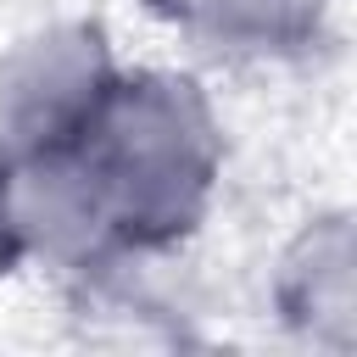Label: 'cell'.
<instances>
[{"label":"cell","mask_w":357,"mask_h":357,"mask_svg":"<svg viewBox=\"0 0 357 357\" xmlns=\"http://www.w3.org/2000/svg\"><path fill=\"white\" fill-rule=\"evenodd\" d=\"M0 173H6V201H11V223H17L28 268L78 279V273L123 257L106 190H100L84 145L17 151V156H0Z\"/></svg>","instance_id":"3"},{"label":"cell","mask_w":357,"mask_h":357,"mask_svg":"<svg viewBox=\"0 0 357 357\" xmlns=\"http://www.w3.org/2000/svg\"><path fill=\"white\" fill-rule=\"evenodd\" d=\"M123 61L100 17H50L0 50V156L84 145Z\"/></svg>","instance_id":"2"},{"label":"cell","mask_w":357,"mask_h":357,"mask_svg":"<svg viewBox=\"0 0 357 357\" xmlns=\"http://www.w3.org/2000/svg\"><path fill=\"white\" fill-rule=\"evenodd\" d=\"M268 307L279 329L312 351L346 357L357 346V218L351 206H312L268 268Z\"/></svg>","instance_id":"4"},{"label":"cell","mask_w":357,"mask_h":357,"mask_svg":"<svg viewBox=\"0 0 357 357\" xmlns=\"http://www.w3.org/2000/svg\"><path fill=\"white\" fill-rule=\"evenodd\" d=\"M84 156L106 190L123 251L173 257L218 206L229 134L195 73L123 67L84 134Z\"/></svg>","instance_id":"1"},{"label":"cell","mask_w":357,"mask_h":357,"mask_svg":"<svg viewBox=\"0 0 357 357\" xmlns=\"http://www.w3.org/2000/svg\"><path fill=\"white\" fill-rule=\"evenodd\" d=\"M28 268L22 257V240H17V223H11V201H6V173H0V279H17Z\"/></svg>","instance_id":"6"},{"label":"cell","mask_w":357,"mask_h":357,"mask_svg":"<svg viewBox=\"0 0 357 357\" xmlns=\"http://www.w3.org/2000/svg\"><path fill=\"white\" fill-rule=\"evenodd\" d=\"M162 28L229 61H296L324 45L329 0H139Z\"/></svg>","instance_id":"5"}]
</instances>
